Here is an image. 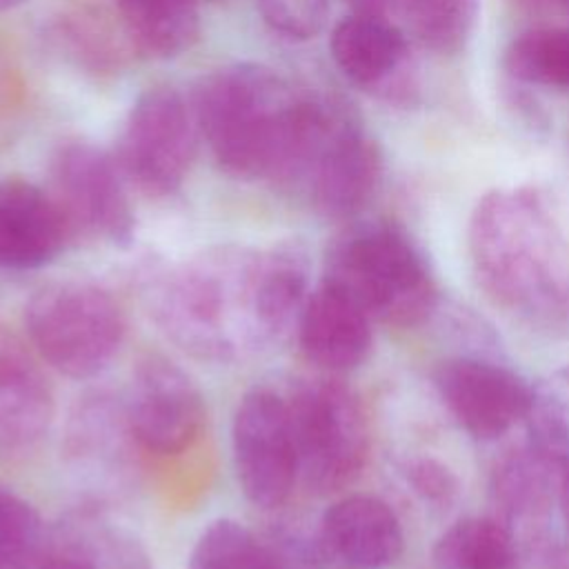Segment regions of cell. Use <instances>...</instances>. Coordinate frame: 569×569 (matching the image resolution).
Returning <instances> with one entry per match:
<instances>
[{
    "label": "cell",
    "mask_w": 569,
    "mask_h": 569,
    "mask_svg": "<svg viewBox=\"0 0 569 569\" xmlns=\"http://www.w3.org/2000/svg\"><path fill=\"white\" fill-rule=\"evenodd\" d=\"M307 296L309 264L300 247H216L153 284L151 316L189 356L238 362L296 329Z\"/></svg>",
    "instance_id": "cell-1"
},
{
    "label": "cell",
    "mask_w": 569,
    "mask_h": 569,
    "mask_svg": "<svg viewBox=\"0 0 569 569\" xmlns=\"http://www.w3.org/2000/svg\"><path fill=\"white\" fill-rule=\"evenodd\" d=\"M469 256L493 305L538 327L569 325V244L538 193H487L469 220Z\"/></svg>",
    "instance_id": "cell-2"
},
{
    "label": "cell",
    "mask_w": 569,
    "mask_h": 569,
    "mask_svg": "<svg viewBox=\"0 0 569 569\" xmlns=\"http://www.w3.org/2000/svg\"><path fill=\"white\" fill-rule=\"evenodd\" d=\"M305 98L267 67L231 64L202 78L193 113L229 176L276 182L293 147Z\"/></svg>",
    "instance_id": "cell-3"
},
{
    "label": "cell",
    "mask_w": 569,
    "mask_h": 569,
    "mask_svg": "<svg viewBox=\"0 0 569 569\" xmlns=\"http://www.w3.org/2000/svg\"><path fill=\"white\" fill-rule=\"evenodd\" d=\"M322 280L347 293L373 322L416 327L436 307L438 289L420 247L385 220L342 229L325 256Z\"/></svg>",
    "instance_id": "cell-4"
},
{
    "label": "cell",
    "mask_w": 569,
    "mask_h": 569,
    "mask_svg": "<svg viewBox=\"0 0 569 569\" xmlns=\"http://www.w3.org/2000/svg\"><path fill=\"white\" fill-rule=\"evenodd\" d=\"M382 158L356 118L338 102L305 98L291 153L280 187L302 196L331 220L356 216L376 193Z\"/></svg>",
    "instance_id": "cell-5"
},
{
    "label": "cell",
    "mask_w": 569,
    "mask_h": 569,
    "mask_svg": "<svg viewBox=\"0 0 569 569\" xmlns=\"http://www.w3.org/2000/svg\"><path fill=\"white\" fill-rule=\"evenodd\" d=\"M24 329L33 351L51 369L84 380L102 373L118 356L127 320L107 289L60 280L33 291L24 305Z\"/></svg>",
    "instance_id": "cell-6"
},
{
    "label": "cell",
    "mask_w": 569,
    "mask_h": 569,
    "mask_svg": "<svg viewBox=\"0 0 569 569\" xmlns=\"http://www.w3.org/2000/svg\"><path fill=\"white\" fill-rule=\"evenodd\" d=\"M298 482L313 493L351 485L369 456V422L358 393L333 376L296 380L284 391Z\"/></svg>",
    "instance_id": "cell-7"
},
{
    "label": "cell",
    "mask_w": 569,
    "mask_h": 569,
    "mask_svg": "<svg viewBox=\"0 0 569 569\" xmlns=\"http://www.w3.org/2000/svg\"><path fill=\"white\" fill-rule=\"evenodd\" d=\"M196 127V113L173 87H149L124 120L118 144L120 171L151 196L173 193L191 167Z\"/></svg>",
    "instance_id": "cell-8"
},
{
    "label": "cell",
    "mask_w": 569,
    "mask_h": 569,
    "mask_svg": "<svg viewBox=\"0 0 569 569\" xmlns=\"http://www.w3.org/2000/svg\"><path fill=\"white\" fill-rule=\"evenodd\" d=\"M233 467L242 493L262 509L287 502L298 485V456L284 393L249 389L231 420Z\"/></svg>",
    "instance_id": "cell-9"
},
{
    "label": "cell",
    "mask_w": 569,
    "mask_h": 569,
    "mask_svg": "<svg viewBox=\"0 0 569 569\" xmlns=\"http://www.w3.org/2000/svg\"><path fill=\"white\" fill-rule=\"evenodd\" d=\"M140 449L178 456L193 447L207 422V405L196 380L160 353L142 356L122 398Z\"/></svg>",
    "instance_id": "cell-10"
},
{
    "label": "cell",
    "mask_w": 569,
    "mask_h": 569,
    "mask_svg": "<svg viewBox=\"0 0 569 569\" xmlns=\"http://www.w3.org/2000/svg\"><path fill=\"white\" fill-rule=\"evenodd\" d=\"M53 198L73 238H100L113 247H129L136 216L118 164L89 142L62 144L53 158Z\"/></svg>",
    "instance_id": "cell-11"
},
{
    "label": "cell",
    "mask_w": 569,
    "mask_h": 569,
    "mask_svg": "<svg viewBox=\"0 0 569 569\" xmlns=\"http://www.w3.org/2000/svg\"><path fill=\"white\" fill-rule=\"evenodd\" d=\"M451 418L478 440H496L527 418L531 387L511 369L480 358H449L433 371Z\"/></svg>",
    "instance_id": "cell-12"
},
{
    "label": "cell",
    "mask_w": 569,
    "mask_h": 569,
    "mask_svg": "<svg viewBox=\"0 0 569 569\" xmlns=\"http://www.w3.org/2000/svg\"><path fill=\"white\" fill-rule=\"evenodd\" d=\"M138 440L127 420L122 398L93 391L78 398L64 431V453L71 471L93 489H120L133 465Z\"/></svg>",
    "instance_id": "cell-13"
},
{
    "label": "cell",
    "mask_w": 569,
    "mask_h": 569,
    "mask_svg": "<svg viewBox=\"0 0 569 569\" xmlns=\"http://www.w3.org/2000/svg\"><path fill=\"white\" fill-rule=\"evenodd\" d=\"M316 538L331 569H385L400 558L405 547L396 511L369 493L336 500L322 513Z\"/></svg>",
    "instance_id": "cell-14"
},
{
    "label": "cell",
    "mask_w": 569,
    "mask_h": 569,
    "mask_svg": "<svg viewBox=\"0 0 569 569\" xmlns=\"http://www.w3.org/2000/svg\"><path fill=\"white\" fill-rule=\"evenodd\" d=\"M56 418L53 389L24 345L0 333V460L38 451Z\"/></svg>",
    "instance_id": "cell-15"
},
{
    "label": "cell",
    "mask_w": 569,
    "mask_h": 569,
    "mask_svg": "<svg viewBox=\"0 0 569 569\" xmlns=\"http://www.w3.org/2000/svg\"><path fill=\"white\" fill-rule=\"evenodd\" d=\"M29 569H156L144 545L98 505L80 507L47 527Z\"/></svg>",
    "instance_id": "cell-16"
},
{
    "label": "cell",
    "mask_w": 569,
    "mask_h": 569,
    "mask_svg": "<svg viewBox=\"0 0 569 569\" xmlns=\"http://www.w3.org/2000/svg\"><path fill=\"white\" fill-rule=\"evenodd\" d=\"M71 238V227L53 193L20 178L0 182V269L44 267Z\"/></svg>",
    "instance_id": "cell-17"
},
{
    "label": "cell",
    "mask_w": 569,
    "mask_h": 569,
    "mask_svg": "<svg viewBox=\"0 0 569 569\" xmlns=\"http://www.w3.org/2000/svg\"><path fill=\"white\" fill-rule=\"evenodd\" d=\"M371 325L373 320L347 293L320 280L305 300L296 333L309 362L329 373H345L369 358Z\"/></svg>",
    "instance_id": "cell-18"
},
{
    "label": "cell",
    "mask_w": 569,
    "mask_h": 569,
    "mask_svg": "<svg viewBox=\"0 0 569 569\" xmlns=\"http://www.w3.org/2000/svg\"><path fill=\"white\" fill-rule=\"evenodd\" d=\"M331 56L338 69L358 87L385 96L405 93L409 44L387 18L365 11L342 18L331 31Z\"/></svg>",
    "instance_id": "cell-19"
},
{
    "label": "cell",
    "mask_w": 569,
    "mask_h": 569,
    "mask_svg": "<svg viewBox=\"0 0 569 569\" xmlns=\"http://www.w3.org/2000/svg\"><path fill=\"white\" fill-rule=\"evenodd\" d=\"M198 0H116L124 36L147 58H176L200 31Z\"/></svg>",
    "instance_id": "cell-20"
},
{
    "label": "cell",
    "mask_w": 569,
    "mask_h": 569,
    "mask_svg": "<svg viewBox=\"0 0 569 569\" xmlns=\"http://www.w3.org/2000/svg\"><path fill=\"white\" fill-rule=\"evenodd\" d=\"M436 569H518V551L507 525L489 516L453 522L433 545Z\"/></svg>",
    "instance_id": "cell-21"
},
{
    "label": "cell",
    "mask_w": 569,
    "mask_h": 569,
    "mask_svg": "<svg viewBox=\"0 0 569 569\" xmlns=\"http://www.w3.org/2000/svg\"><path fill=\"white\" fill-rule=\"evenodd\" d=\"M560 467L536 451H518L507 458L493 478L496 500L509 516H538L545 513L560 485Z\"/></svg>",
    "instance_id": "cell-22"
},
{
    "label": "cell",
    "mask_w": 569,
    "mask_h": 569,
    "mask_svg": "<svg viewBox=\"0 0 569 569\" xmlns=\"http://www.w3.org/2000/svg\"><path fill=\"white\" fill-rule=\"evenodd\" d=\"M513 82L569 89V29L542 27L513 38L502 56Z\"/></svg>",
    "instance_id": "cell-23"
},
{
    "label": "cell",
    "mask_w": 569,
    "mask_h": 569,
    "mask_svg": "<svg viewBox=\"0 0 569 569\" xmlns=\"http://www.w3.org/2000/svg\"><path fill=\"white\" fill-rule=\"evenodd\" d=\"M189 569H278V560L267 538L238 520L218 518L198 536Z\"/></svg>",
    "instance_id": "cell-24"
},
{
    "label": "cell",
    "mask_w": 569,
    "mask_h": 569,
    "mask_svg": "<svg viewBox=\"0 0 569 569\" xmlns=\"http://www.w3.org/2000/svg\"><path fill=\"white\" fill-rule=\"evenodd\" d=\"M409 31L429 51L453 56L473 33L478 0H405Z\"/></svg>",
    "instance_id": "cell-25"
},
{
    "label": "cell",
    "mask_w": 569,
    "mask_h": 569,
    "mask_svg": "<svg viewBox=\"0 0 569 569\" xmlns=\"http://www.w3.org/2000/svg\"><path fill=\"white\" fill-rule=\"evenodd\" d=\"M531 447L560 469L569 465V367L531 387L527 411Z\"/></svg>",
    "instance_id": "cell-26"
},
{
    "label": "cell",
    "mask_w": 569,
    "mask_h": 569,
    "mask_svg": "<svg viewBox=\"0 0 569 569\" xmlns=\"http://www.w3.org/2000/svg\"><path fill=\"white\" fill-rule=\"evenodd\" d=\"M47 527L36 507L0 487V569H29L38 558Z\"/></svg>",
    "instance_id": "cell-27"
},
{
    "label": "cell",
    "mask_w": 569,
    "mask_h": 569,
    "mask_svg": "<svg viewBox=\"0 0 569 569\" xmlns=\"http://www.w3.org/2000/svg\"><path fill=\"white\" fill-rule=\"evenodd\" d=\"M262 20L289 40L316 36L327 18V0H256Z\"/></svg>",
    "instance_id": "cell-28"
},
{
    "label": "cell",
    "mask_w": 569,
    "mask_h": 569,
    "mask_svg": "<svg viewBox=\"0 0 569 569\" xmlns=\"http://www.w3.org/2000/svg\"><path fill=\"white\" fill-rule=\"evenodd\" d=\"M407 478L416 493L429 502H449L456 493L453 473L433 458H418L409 465Z\"/></svg>",
    "instance_id": "cell-29"
},
{
    "label": "cell",
    "mask_w": 569,
    "mask_h": 569,
    "mask_svg": "<svg viewBox=\"0 0 569 569\" xmlns=\"http://www.w3.org/2000/svg\"><path fill=\"white\" fill-rule=\"evenodd\" d=\"M558 502H560V509H562L565 525H567V529H569V465H565V467H562V471H560Z\"/></svg>",
    "instance_id": "cell-30"
},
{
    "label": "cell",
    "mask_w": 569,
    "mask_h": 569,
    "mask_svg": "<svg viewBox=\"0 0 569 569\" xmlns=\"http://www.w3.org/2000/svg\"><path fill=\"white\" fill-rule=\"evenodd\" d=\"M511 2L527 11H540V9H551L556 4H562V0H511Z\"/></svg>",
    "instance_id": "cell-31"
},
{
    "label": "cell",
    "mask_w": 569,
    "mask_h": 569,
    "mask_svg": "<svg viewBox=\"0 0 569 569\" xmlns=\"http://www.w3.org/2000/svg\"><path fill=\"white\" fill-rule=\"evenodd\" d=\"M20 2H24V0H0V11H7V9H13V7H18Z\"/></svg>",
    "instance_id": "cell-32"
},
{
    "label": "cell",
    "mask_w": 569,
    "mask_h": 569,
    "mask_svg": "<svg viewBox=\"0 0 569 569\" xmlns=\"http://www.w3.org/2000/svg\"><path fill=\"white\" fill-rule=\"evenodd\" d=\"M562 4H565V7H567V9H569V0H562Z\"/></svg>",
    "instance_id": "cell-33"
},
{
    "label": "cell",
    "mask_w": 569,
    "mask_h": 569,
    "mask_svg": "<svg viewBox=\"0 0 569 569\" xmlns=\"http://www.w3.org/2000/svg\"><path fill=\"white\" fill-rule=\"evenodd\" d=\"M207 2H216V0H207Z\"/></svg>",
    "instance_id": "cell-34"
}]
</instances>
